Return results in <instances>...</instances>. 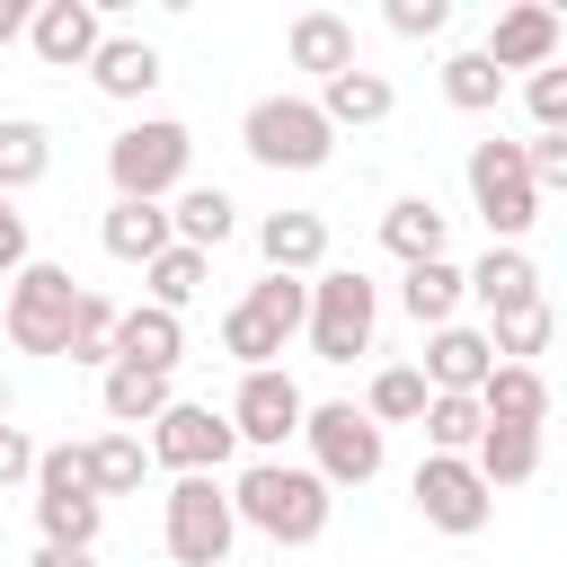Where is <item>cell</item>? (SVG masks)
<instances>
[{
	"label": "cell",
	"mask_w": 567,
	"mask_h": 567,
	"mask_svg": "<svg viewBox=\"0 0 567 567\" xmlns=\"http://www.w3.org/2000/svg\"><path fill=\"white\" fill-rule=\"evenodd\" d=\"M523 159H532V186H540V195H567V133L523 142Z\"/></svg>",
	"instance_id": "obj_40"
},
{
	"label": "cell",
	"mask_w": 567,
	"mask_h": 567,
	"mask_svg": "<svg viewBox=\"0 0 567 567\" xmlns=\"http://www.w3.org/2000/svg\"><path fill=\"white\" fill-rule=\"evenodd\" d=\"M558 44H567V27H558V9H540V0H514V9H496V27H487V62L496 71H549L558 62Z\"/></svg>",
	"instance_id": "obj_14"
},
{
	"label": "cell",
	"mask_w": 567,
	"mask_h": 567,
	"mask_svg": "<svg viewBox=\"0 0 567 567\" xmlns=\"http://www.w3.org/2000/svg\"><path fill=\"white\" fill-rule=\"evenodd\" d=\"M284 346H292V337H284L275 319H257L248 301H230V310H221V354H230L239 372H266V363H275Z\"/></svg>",
	"instance_id": "obj_34"
},
{
	"label": "cell",
	"mask_w": 567,
	"mask_h": 567,
	"mask_svg": "<svg viewBox=\"0 0 567 567\" xmlns=\"http://www.w3.org/2000/svg\"><path fill=\"white\" fill-rule=\"evenodd\" d=\"M177 354H186V319H177V310H151V301L115 310V363H142V372H177Z\"/></svg>",
	"instance_id": "obj_18"
},
{
	"label": "cell",
	"mask_w": 567,
	"mask_h": 567,
	"mask_svg": "<svg viewBox=\"0 0 567 567\" xmlns=\"http://www.w3.org/2000/svg\"><path fill=\"white\" fill-rule=\"evenodd\" d=\"M80 452H89V487H97V496H133V487L151 478V443L124 434V425H106V434L80 443Z\"/></svg>",
	"instance_id": "obj_29"
},
{
	"label": "cell",
	"mask_w": 567,
	"mask_h": 567,
	"mask_svg": "<svg viewBox=\"0 0 567 567\" xmlns=\"http://www.w3.org/2000/svg\"><path fill=\"white\" fill-rule=\"evenodd\" d=\"M310 425V399H301V381L284 372V363H266V372H239V399H230V434L257 452V461H284V443Z\"/></svg>",
	"instance_id": "obj_11"
},
{
	"label": "cell",
	"mask_w": 567,
	"mask_h": 567,
	"mask_svg": "<svg viewBox=\"0 0 567 567\" xmlns=\"http://www.w3.org/2000/svg\"><path fill=\"white\" fill-rule=\"evenodd\" d=\"M239 301H248L257 319H275L284 337H301V328H310V284H301V275H257Z\"/></svg>",
	"instance_id": "obj_37"
},
{
	"label": "cell",
	"mask_w": 567,
	"mask_h": 567,
	"mask_svg": "<svg viewBox=\"0 0 567 567\" xmlns=\"http://www.w3.org/2000/svg\"><path fill=\"white\" fill-rule=\"evenodd\" d=\"M168 230H177V248H221L230 230H239V204H230V186H177V204H168Z\"/></svg>",
	"instance_id": "obj_27"
},
{
	"label": "cell",
	"mask_w": 567,
	"mask_h": 567,
	"mask_svg": "<svg viewBox=\"0 0 567 567\" xmlns=\"http://www.w3.org/2000/svg\"><path fill=\"white\" fill-rule=\"evenodd\" d=\"M443 97H452L461 115H487V106L505 97V71H496V62L470 44V53H452V62H443Z\"/></svg>",
	"instance_id": "obj_36"
},
{
	"label": "cell",
	"mask_w": 567,
	"mask_h": 567,
	"mask_svg": "<svg viewBox=\"0 0 567 567\" xmlns=\"http://www.w3.org/2000/svg\"><path fill=\"white\" fill-rule=\"evenodd\" d=\"M558 133H567V124H558Z\"/></svg>",
	"instance_id": "obj_47"
},
{
	"label": "cell",
	"mask_w": 567,
	"mask_h": 567,
	"mask_svg": "<svg viewBox=\"0 0 567 567\" xmlns=\"http://www.w3.org/2000/svg\"><path fill=\"white\" fill-rule=\"evenodd\" d=\"M9 399H18V390H9V372H0V425H9Z\"/></svg>",
	"instance_id": "obj_46"
},
{
	"label": "cell",
	"mask_w": 567,
	"mask_h": 567,
	"mask_svg": "<svg viewBox=\"0 0 567 567\" xmlns=\"http://www.w3.org/2000/svg\"><path fill=\"white\" fill-rule=\"evenodd\" d=\"M53 168V133L35 115H0V195H27Z\"/></svg>",
	"instance_id": "obj_30"
},
{
	"label": "cell",
	"mask_w": 567,
	"mask_h": 567,
	"mask_svg": "<svg viewBox=\"0 0 567 567\" xmlns=\"http://www.w3.org/2000/svg\"><path fill=\"white\" fill-rule=\"evenodd\" d=\"M168 399H177V390H168V372H142V363H106V372H97V408H106L124 434L159 425V416H168Z\"/></svg>",
	"instance_id": "obj_21"
},
{
	"label": "cell",
	"mask_w": 567,
	"mask_h": 567,
	"mask_svg": "<svg viewBox=\"0 0 567 567\" xmlns=\"http://www.w3.org/2000/svg\"><path fill=\"white\" fill-rule=\"evenodd\" d=\"M461 301H470V275H461L452 257H434V266H408V275H399V310H408L416 328H452V319H461Z\"/></svg>",
	"instance_id": "obj_25"
},
{
	"label": "cell",
	"mask_w": 567,
	"mask_h": 567,
	"mask_svg": "<svg viewBox=\"0 0 567 567\" xmlns=\"http://www.w3.org/2000/svg\"><path fill=\"white\" fill-rule=\"evenodd\" d=\"M425 390H461V399H478V381L496 372V346H487V328H425Z\"/></svg>",
	"instance_id": "obj_15"
},
{
	"label": "cell",
	"mask_w": 567,
	"mask_h": 567,
	"mask_svg": "<svg viewBox=\"0 0 567 567\" xmlns=\"http://www.w3.org/2000/svg\"><path fill=\"white\" fill-rule=\"evenodd\" d=\"M71 363H97V372L115 363V301H106V292L80 301V319H71Z\"/></svg>",
	"instance_id": "obj_38"
},
{
	"label": "cell",
	"mask_w": 567,
	"mask_h": 567,
	"mask_svg": "<svg viewBox=\"0 0 567 567\" xmlns=\"http://www.w3.org/2000/svg\"><path fill=\"white\" fill-rule=\"evenodd\" d=\"M443 239H452V213H443L434 195H399V204L381 213V248H390L399 266H434Z\"/></svg>",
	"instance_id": "obj_19"
},
{
	"label": "cell",
	"mask_w": 567,
	"mask_h": 567,
	"mask_svg": "<svg viewBox=\"0 0 567 567\" xmlns=\"http://www.w3.org/2000/svg\"><path fill=\"white\" fill-rule=\"evenodd\" d=\"M80 301H89V284H80L71 266H44V257H27V266L9 275L0 337H9L18 354H71V319H80Z\"/></svg>",
	"instance_id": "obj_4"
},
{
	"label": "cell",
	"mask_w": 567,
	"mask_h": 567,
	"mask_svg": "<svg viewBox=\"0 0 567 567\" xmlns=\"http://www.w3.org/2000/svg\"><path fill=\"white\" fill-rule=\"evenodd\" d=\"M35 452L44 443L27 425H0V487H35Z\"/></svg>",
	"instance_id": "obj_41"
},
{
	"label": "cell",
	"mask_w": 567,
	"mask_h": 567,
	"mask_svg": "<svg viewBox=\"0 0 567 567\" xmlns=\"http://www.w3.org/2000/svg\"><path fill=\"white\" fill-rule=\"evenodd\" d=\"M416 425H425V452H461V461H470V452H478V434H487V408H478V399H461V390H434Z\"/></svg>",
	"instance_id": "obj_32"
},
{
	"label": "cell",
	"mask_w": 567,
	"mask_h": 567,
	"mask_svg": "<svg viewBox=\"0 0 567 567\" xmlns=\"http://www.w3.org/2000/svg\"><path fill=\"white\" fill-rule=\"evenodd\" d=\"M27 567H97V549H35Z\"/></svg>",
	"instance_id": "obj_45"
},
{
	"label": "cell",
	"mask_w": 567,
	"mask_h": 567,
	"mask_svg": "<svg viewBox=\"0 0 567 567\" xmlns=\"http://www.w3.org/2000/svg\"><path fill=\"white\" fill-rule=\"evenodd\" d=\"M470 301H478L487 319H505V310H532V301H540V266H532L523 248H487V257L470 266Z\"/></svg>",
	"instance_id": "obj_23"
},
{
	"label": "cell",
	"mask_w": 567,
	"mask_h": 567,
	"mask_svg": "<svg viewBox=\"0 0 567 567\" xmlns=\"http://www.w3.org/2000/svg\"><path fill=\"white\" fill-rule=\"evenodd\" d=\"M558 62H567V53H558Z\"/></svg>",
	"instance_id": "obj_48"
},
{
	"label": "cell",
	"mask_w": 567,
	"mask_h": 567,
	"mask_svg": "<svg viewBox=\"0 0 567 567\" xmlns=\"http://www.w3.org/2000/svg\"><path fill=\"white\" fill-rule=\"evenodd\" d=\"M301 443H310V470H319L328 487H372L381 461H390V434H381L354 399H319L310 425H301Z\"/></svg>",
	"instance_id": "obj_9"
},
{
	"label": "cell",
	"mask_w": 567,
	"mask_h": 567,
	"mask_svg": "<svg viewBox=\"0 0 567 567\" xmlns=\"http://www.w3.org/2000/svg\"><path fill=\"white\" fill-rule=\"evenodd\" d=\"M284 62H292V71H319V80L354 71V18H337V9H301V18L284 27Z\"/></svg>",
	"instance_id": "obj_16"
},
{
	"label": "cell",
	"mask_w": 567,
	"mask_h": 567,
	"mask_svg": "<svg viewBox=\"0 0 567 567\" xmlns=\"http://www.w3.org/2000/svg\"><path fill=\"white\" fill-rule=\"evenodd\" d=\"M186 168H195V133H186L177 115H142V124H124V133L106 142V186H115V204H168V195L186 186Z\"/></svg>",
	"instance_id": "obj_3"
},
{
	"label": "cell",
	"mask_w": 567,
	"mask_h": 567,
	"mask_svg": "<svg viewBox=\"0 0 567 567\" xmlns=\"http://www.w3.org/2000/svg\"><path fill=\"white\" fill-rule=\"evenodd\" d=\"M230 452H239V434H230V408H213V399H168V416L151 425V470L221 478Z\"/></svg>",
	"instance_id": "obj_10"
},
{
	"label": "cell",
	"mask_w": 567,
	"mask_h": 567,
	"mask_svg": "<svg viewBox=\"0 0 567 567\" xmlns=\"http://www.w3.org/2000/svg\"><path fill=\"white\" fill-rule=\"evenodd\" d=\"M470 470H478L487 487H532V478H540V434H532V425H487L478 452H470Z\"/></svg>",
	"instance_id": "obj_28"
},
{
	"label": "cell",
	"mask_w": 567,
	"mask_h": 567,
	"mask_svg": "<svg viewBox=\"0 0 567 567\" xmlns=\"http://www.w3.org/2000/svg\"><path fill=\"white\" fill-rule=\"evenodd\" d=\"M230 540H239V514L221 478H177L159 496V549L177 567H230Z\"/></svg>",
	"instance_id": "obj_8"
},
{
	"label": "cell",
	"mask_w": 567,
	"mask_h": 567,
	"mask_svg": "<svg viewBox=\"0 0 567 567\" xmlns=\"http://www.w3.org/2000/svg\"><path fill=\"white\" fill-rule=\"evenodd\" d=\"M27 266V213H18V195H0V275H18Z\"/></svg>",
	"instance_id": "obj_43"
},
{
	"label": "cell",
	"mask_w": 567,
	"mask_h": 567,
	"mask_svg": "<svg viewBox=\"0 0 567 567\" xmlns=\"http://www.w3.org/2000/svg\"><path fill=\"white\" fill-rule=\"evenodd\" d=\"M408 496H416V514H425L434 532H452V540L487 532V514H496V487H487L461 452H425L416 478H408Z\"/></svg>",
	"instance_id": "obj_12"
},
{
	"label": "cell",
	"mask_w": 567,
	"mask_h": 567,
	"mask_svg": "<svg viewBox=\"0 0 567 567\" xmlns=\"http://www.w3.org/2000/svg\"><path fill=\"white\" fill-rule=\"evenodd\" d=\"M230 514H239L248 532H266L275 549H310V540L328 532V514H337V487H328L310 461H248V470L230 478Z\"/></svg>",
	"instance_id": "obj_1"
},
{
	"label": "cell",
	"mask_w": 567,
	"mask_h": 567,
	"mask_svg": "<svg viewBox=\"0 0 567 567\" xmlns=\"http://www.w3.org/2000/svg\"><path fill=\"white\" fill-rule=\"evenodd\" d=\"M27 18H35L27 0H0V44H18V35H27Z\"/></svg>",
	"instance_id": "obj_44"
},
{
	"label": "cell",
	"mask_w": 567,
	"mask_h": 567,
	"mask_svg": "<svg viewBox=\"0 0 567 567\" xmlns=\"http://www.w3.org/2000/svg\"><path fill=\"white\" fill-rule=\"evenodd\" d=\"M89 80H97V97L142 106L168 71H159V44H151V35H106V44H97V62H89Z\"/></svg>",
	"instance_id": "obj_17"
},
{
	"label": "cell",
	"mask_w": 567,
	"mask_h": 567,
	"mask_svg": "<svg viewBox=\"0 0 567 567\" xmlns=\"http://www.w3.org/2000/svg\"><path fill=\"white\" fill-rule=\"evenodd\" d=\"M27 44H35L44 71H89L97 44H106V18H97V0H35Z\"/></svg>",
	"instance_id": "obj_13"
},
{
	"label": "cell",
	"mask_w": 567,
	"mask_h": 567,
	"mask_svg": "<svg viewBox=\"0 0 567 567\" xmlns=\"http://www.w3.org/2000/svg\"><path fill=\"white\" fill-rule=\"evenodd\" d=\"M204 275H213V257H204V248H159V257L142 266V284H151V310H186V301L204 292Z\"/></svg>",
	"instance_id": "obj_33"
},
{
	"label": "cell",
	"mask_w": 567,
	"mask_h": 567,
	"mask_svg": "<svg viewBox=\"0 0 567 567\" xmlns=\"http://www.w3.org/2000/svg\"><path fill=\"white\" fill-rule=\"evenodd\" d=\"M532 115H540V133H558V124H567V62L532 71Z\"/></svg>",
	"instance_id": "obj_42"
},
{
	"label": "cell",
	"mask_w": 567,
	"mask_h": 567,
	"mask_svg": "<svg viewBox=\"0 0 567 567\" xmlns=\"http://www.w3.org/2000/svg\"><path fill=\"white\" fill-rule=\"evenodd\" d=\"M257 257H266V275H319L328 266V221L319 213H266Z\"/></svg>",
	"instance_id": "obj_20"
},
{
	"label": "cell",
	"mask_w": 567,
	"mask_h": 567,
	"mask_svg": "<svg viewBox=\"0 0 567 567\" xmlns=\"http://www.w3.org/2000/svg\"><path fill=\"white\" fill-rule=\"evenodd\" d=\"M239 151H248L257 168H275V177H310V168L337 159V124L319 115V97L275 89V97H257V106L239 115Z\"/></svg>",
	"instance_id": "obj_2"
},
{
	"label": "cell",
	"mask_w": 567,
	"mask_h": 567,
	"mask_svg": "<svg viewBox=\"0 0 567 567\" xmlns=\"http://www.w3.org/2000/svg\"><path fill=\"white\" fill-rule=\"evenodd\" d=\"M549 337H558V310H549V301L487 319V346H496V363H532V354H549Z\"/></svg>",
	"instance_id": "obj_35"
},
{
	"label": "cell",
	"mask_w": 567,
	"mask_h": 567,
	"mask_svg": "<svg viewBox=\"0 0 567 567\" xmlns=\"http://www.w3.org/2000/svg\"><path fill=\"white\" fill-rule=\"evenodd\" d=\"M97 248H106L115 266H151L159 248H177V230H168V204H106V221H97Z\"/></svg>",
	"instance_id": "obj_22"
},
{
	"label": "cell",
	"mask_w": 567,
	"mask_h": 567,
	"mask_svg": "<svg viewBox=\"0 0 567 567\" xmlns=\"http://www.w3.org/2000/svg\"><path fill=\"white\" fill-rule=\"evenodd\" d=\"M381 18H390V35L425 44V35H443V27H452V0H390Z\"/></svg>",
	"instance_id": "obj_39"
},
{
	"label": "cell",
	"mask_w": 567,
	"mask_h": 567,
	"mask_svg": "<svg viewBox=\"0 0 567 567\" xmlns=\"http://www.w3.org/2000/svg\"><path fill=\"white\" fill-rule=\"evenodd\" d=\"M35 532H44V549H97L106 496L89 487V452L80 443H44L35 452Z\"/></svg>",
	"instance_id": "obj_5"
},
{
	"label": "cell",
	"mask_w": 567,
	"mask_h": 567,
	"mask_svg": "<svg viewBox=\"0 0 567 567\" xmlns=\"http://www.w3.org/2000/svg\"><path fill=\"white\" fill-rule=\"evenodd\" d=\"M372 328H381V284L363 266H319L310 275V354L319 363H354L372 354Z\"/></svg>",
	"instance_id": "obj_7"
},
{
	"label": "cell",
	"mask_w": 567,
	"mask_h": 567,
	"mask_svg": "<svg viewBox=\"0 0 567 567\" xmlns=\"http://www.w3.org/2000/svg\"><path fill=\"white\" fill-rule=\"evenodd\" d=\"M390 106H399V89L381 80V71H337V80H319V115L346 133V124H390Z\"/></svg>",
	"instance_id": "obj_26"
},
{
	"label": "cell",
	"mask_w": 567,
	"mask_h": 567,
	"mask_svg": "<svg viewBox=\"0 0 567 567\" xmlns=\"http://www.w3.org/2000/svg\"><path fill=\"white\" fill-rule=\"evenodd\" d=\"M478 408H487V425H549V381H540V363H496L487 381H478Z\"/></svg>",
	"instance_id": "obj_24"
},
{
	"label": "cell",
	"mask_w": 567,
	"mask_h": 567,
	"mask_svg": "<svg viewBox=\"0 0 567 567\" xmlns=\"http://www.w3.org/2000/svg\"><path fill=\"white\" fill-rule=\"evenodd\" d=\"M470 204H478V221H487V248H523V230L540 221V186H532V159H523V142H470Z\"/></svg>",
	"instance_id": "obj_6"
},
{
	"label": "cell",
	"mask_w": 567,
	"mask_h": 567,
	"mask_svg": "<svg viewBox=\"0 0 567 567\" xmlns=\"http://www.w3.org/2000/svg\"><path fill=\"white\" fill-rule=\"evenodd\" d=\"M425 399H434V390H425V372H416V363H381V372H372V390H363V416L390 434V425H416V416H425Z\"/></svg>",
	"instance_id": "obj_31"
}]
</instances>
